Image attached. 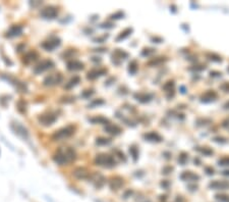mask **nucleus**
<instances>
[{
    "instance_id": "f257e3e1",
    "label": "nucleus",
    "mask_w": 229,
    "mask_h": 202,
    "mask_svg": "<svg viewBox=\"0 0 229 202\" xmlns=\"http://www.w3.org/2000/svg\"><path fill=\"white\" fill-rule=\"evenodd\" d=\"M76 151L71 147H60L56 150V152L53 155V160L57 164L64 165L71 163L76 160Z\"/></svg>"
},
{
    "instance_id": "f03ea898",
    "label": "nucleus",
    "mask_w": 229,
    "mask_h": 202,
    "mask_svg": "<svg viewBox=\"0 0 229 202\" xmlns=\"http://www.w3.org/2000/svg\"><path fill=\"white\" fill-rule=\"evenodd\" d=\"M95 163L97 165H100V167L109 168V167H113L116 162L113 156L109 155V154H106V153H101L96 156Z\"/></svg>"
},
{
    "instance_id": "7ed1b4c3",
    "label": "nucleus",
    "mask_w": 229,
    "mask_h": 202,
    "mask_svg": "<svg viewBox=\"0 0 229 202\" xmlns=\"http://www.w3.org/2000/svg\"><path fill=\"white\" fill-rule=\"evenodd\" d=\"M76 128L73 126H67L60 129V130L56 131L55 133L52 135V139L54 141H62L64 139L69 138L71 136L75 134Z\"/></svg>"
},
{
    "instance_id": "20e7f679",
    "label": "nucleus",
    "mask_w": 229,
    "mask_h": 202,
    "mask_svg": "<svg viewBox=\"0 0 229 202\" xmlns=\"http://www.w3.org/2000/svg\"><path fill=\"white\" fill-rule=\"evenodd\" d=\"M61 81H62V76L60 73H52V75H49L48 77H46L43 84L45 86H54V85L59 84Z\"/></svg>"
},
{
    "instance_id": "39448f33",
    "label": "nucleus",
    "mask_w": 229,
    "mask_h": 202,
    "mask_svg": "<svg viewBox=\"0 0 229 202\" xmlns=\"http://www.w3.org/2000/svg\"><path fill=\"white\" fill-rule=\"evenodd\" d=\"M57 116L52 112H47L44 113L39 117V122L41 123L43 126H51L55 120H56Z\"/></svg>"
},
{
    "instance_id": "423d86ee",
    "label": "nucleus",
    "mask_w": 229,
    "mask_h": 202,
    "mask_svg": "<svg viewBox=\"0 0 229 202\" xmlns=\"http://www.w3.org/2000/svg\"><path fill=\"white\" fill-rule=\"evenodd\" d=\"M57 14H58V9L54 6H46L41 12V16L45 18H54Z\"/></svg>"
},
{
    "instance_id": "0eeeda50",
    "label": "nucleus",
    "mask_w": 229,
    "mask_h": 202,
    "mask_svg": "<svg viewBox=\"0 0 229 202\" xmlns=\"http://www.w3.org/2000/svg\"><path fill=\"white\" fill-rule=\"evenodd\" d=\"M53 65H54V63L51 60H49V59L43 60V61L40 62V63L37 65V67H35L34 72H35V73H41L44 71H46V69L51 68L53 67Z\"/></svg>"
},
{
    "instance_id": "6e6552de",
    "label": "nucleus",
    "mask_w": 229,
    "mask_h": 202,
    "mask_svg": "<svg viewBox=\"0 0 229 202\" xmlns=\"http://www.w3.org/2000/svg\"><path fill=\"white\" fill-rule=\"evenodd\" d=\"M89 179H91V181L95 184L96 187H98V188H100L103 185L105 184V178L103 177L102 175L98 174V172H94V174L90 175V177Z\"/></svg>"
},
{
    "instance_id": "1a4fd4ad",
    "label": "nucleus",
    "mask_w": 229,
    "mask_h": 202,
    "mask_svg": "<svg viewBox=\"0 0 229 202\" xmlns=\"http://www.w3.org/2000/svg\"><path fill=\"white\" fill-rule=\"evenodd\" d=\"M72 172H73V176L77 179H88L91 175L90 171L85 167H77Z\"/></svg>"
},
{
    "instance_id": "9d476101",
    "label": "nucleus",
    "mask_w": 229,
    "mask_h": 202,
    "mask_svg": "<svg viewBox=\"0 0 229 202\" xmlns=\"http://www.w3.org/2000/svg\"><path fill=\"white\" fill-rule=\"evenodd\" d=\"M105 131L108 134H111L114 136L119 135V134H121V132H122L120 127H118L117 124H107L105 126Z\"/></svg>"
},
{
    "instance_id": "9b49d317",
    "label": "nucleus",
    "mask_w": 229,
    "mask_h": 202,
    "mask_svg": "<svg viewBox=\"0 0 229 202\" xmlns=\"http://www.w3.org/2000/svg\"><path fill=\"white\" fill-rule=\"evenodd\" d=\"M110 188L112 190H118L123 186V179L120 177H114L109 182Z\"/></svg>"
},
{
    "instance_id": "f8f14e48",
    "label": "nucleus",
    "mask_w": 229,
    "mask_h": 202,
    "mask_svg": "<svg viewBox=\"0 0 229 202\" xmlns=\"http://www.w3.org/2000/svg\"><path fill=\"white\" fill-rule=\"evenodd\" d=\"M144 138H145L146 141H149V142H161L162 141V137L156 132H149V133H147L144 135Z\"/></svg>"
},
{
    "instance_id": "ddd939ff",
    "label": "nucleus",
    "mask_w": 229,
    "mask_h": 202,
    "mask_svg": "<svg viewBox=\"0 0 229 202\" xmlns=\"http://www.w3.org/2000/svg\"><path fill=\"white\" fill-rule=\"evenodd\" d=\"M216 98H217V93L213 90H209V91L205 92L201 97L203 102H211V101L215 100Z\"/></svg>"
},
{
    "instance_id": "4468645a",
    "label": "nucleus",
    "mask_w": 229,
    "mask_h": 202,
    "mask_svg": "<svg viewBox=\"0 0 229 202\" xmlns=\"http://www.w3.org/2000/svg\"><path fill=\"white\" fill-rule=\"evenodd\" d=\"M60 44V40L57 38H54L53 40H49V41H46L42 44V46L45 49H47L48 51H52V49H54L55 47L58 46Z\"/></svg>"
},
{
    "instance_id": "2eb2a0df",
    "label": "nucleus",
    "mask_w": 229,
    "mask_h": 202,
    "mask_svg": "<svg viewBox=\"0 0 229 202\" xmlns=\"http://www.w3.org/2000/svg\"><path fill=\"white\" fill-rule=\"evenodd\" d=\"M210 188L212 189H220V190H224V189H228L229 188V183L225 182V181H214L212 183H210L209 185Z\"/></svg>"
},
{
    "instance_id": "dca6fc26",
    "label": "nucleus",
    "mask_w": 229,
    "mask_h": 202,
    "mask_svg": "<svg viewBox=\"0 0 229 202\" xmlns=\"http://www.w3.org/2000/svg\"><path fill=\"white\" fill-rule=\"evenodd\" d=\"M67 68L69 71H80L84 68V63L79 60H71L67 62Z\"/></svg>"
},
{
    "instance_id": "f3484780",
    "label": "nucleus",
    "mask_w": 229,
    "mask_h": 202,
    "mask_svg": "<svg viewBox=\"0 0 229 202\" xmlns=\"http://www.w3.org/2000/svg\"><path fill=\"white\" fill-rule=\"evenodd\" d=\"M106 69H92L91 72L88 73V79L90 80H95L97 79L98 77H100L102 75H104V73H106Z\"/></svg>"
},
{
    "instance_id": "a211bd4d",
    "label": "nucleus",
    "mask_w": 229,
    "mask_h": 202,
    "mask_svg": "<svg viewBox=\"0 0 229 202\" xmlns=\"http://www.w3.org/2000/svg\"><path fill=\"white\" fill-rule=\"evenodd\" d=\"M180 178L183 181H198L200 177H199L198 175L194 174V172L191 171H184L183 174L180 176Z\"/></svg>"
},
{
    "instance_id": "6ab92c4d",
    "label": "nucleus",
    "mask_w": 229,
    "mask_h": 202,
    "mask_svg": "<svg viewBox=\"0 0 229 202\" xmlns=\"http://www.w3.org/2000/svg\"><path fill=\"white\" fill-rule=\"evenodd\" d=\"M21 32H23V27H21V26H12V27L9 29V31L7 32V36L8 37L18 36V35H21Z\"/></svg>"
},
{
    "instance_id": "aec40b11",
    "label": "nucleus",
    "mask_w": 229,
    "mask_h": 202,
    "mask_svg": "<svg viewBox=\"0 0 229 202\" xmlns=\"http://www.w3.org/2000/svg\"><path fill=\"white\" fill-rule=\"evenodd\" d=\"M135 97L138 101L142 102V103H146V102H149L151 100V96L150 94H147V93H136L135 94Z\"/></svg>"
},
{
    "instance_id": "412c9836",
    "label": "nucleus",
    "mask_w": 229,
    "mask_h": 202,
    "mask_svg": "<svg viewBox=\"0 0 229 202\" xmlns=\"http://www.w3.org/2000/svg\"><path fill=\"white\" fill-rule=\"evenodd\" d=\"M37 57H38V54L34 52V51H32V52H29L24 57V62H25V63H30V62H32V61H35L37 59Z\"/></svg>"
},
{
    "instance_id": "4be33fe9",
    "label": "nucleus",
    "mask_w": 229,
    "mask_h": 202,
    "mask_svg": "<svg viewBox=\"0 0 229 202\" xmlns=\"http://www.w3.org/2000/svg\"><path fill=\"white\" fill-rule=\"evenodd\" d=\"M80 77H77V76H76V77H73V78L69 81L68 83H66V85L64 86V88L65 89H71L72 87H75V86H76L77 84L80 83Z\"/></svg>"
},
{
    "instance_id": "5701e85b",
    "label": "nucleus",
    "mask_w": 229,
    "mask_h": 202,
    "mask_svg": "<svg viewBox=\"0 0 229 202\" xmlns=\"http://www.w3.org/2000/svg\"><path fill=\"white\" fill-rule=\"evenodd\" d=\"M127 53L126 52H124V51H122V50H120V49H116L115 50V52L113 53V58L115 57V59H120V60H122V59H124L125 57H127Z\"/></svg>"
},
{
    "instance_id": "b1692460",
    "label": "nucleus",
    "mask_w": 229,
    "mask_h": 202,
    "mask_svg": "<svg viewBox=\"0 0 229 202\" xmlns=\"http://www.w3.org/2000/svg\"><path fill=\"white\" fill-rule=\"evenodd\" d=\"M132 33V29L131 28H127V29H125L124 31H122L120 33L119 35H118V37L116 38V40L117 41H120V40H123V39H125L126 38V37H128L129 35H131Z\"/></svg>"
},
{
    "instance_id": "393cba45",
    "label": "nucleus",
    "mask_w": 229,
    "mask_h": 202,
    "mask_svg": "<svg viewBox=\"0 0 229 202\" xmlns=\"http://www.w3.org/2000/svg\"><path fill=\"white\" fill-rule=\"evenodd\" d=\"M163 89L167 92V93L168 92L174 93V82H173V81H168V82L163 86Z\"/></svg>"
},
{
    "instance_id": "a878e982",
    "label": "nucleus",
    "mask_w": 229,
    "mask_h": 202,
    "mask_svg": "<svg viewBox=\"0 0 229 202\" xmlns=\"http://www.w3.org/2000/svg\"><path fill=\"white\" fill-rule=\"evenodd\" d=\"M128 71L131 73H135L136 71H138V62H136L135 60H132L131 63H129L128 65Z\"/></svg>"
},
{
    "instance_id": "bb28decb",
    "label": "nucleus",
    "mask_w": 229,
    "mask_h": 202,
    "mask_svg": "<svg viewBox=\"0 0 229 202\" xmlns=\"http://www.w3.org/2000/svg\"><path fill=\"white\" fill-rule=\"evenodd\" d=\"M91 122H93L94 124H97V123H99V124H106V123H108V120L105 119V117L99 116V117H95V119H91Z\"/></svg>"
},
{
    "instance_id": "cd10ccee",
    "label": "nucleus",
    "mask_w": 229,
    "mask_h": 202,
    "mask_svg": "<svg viewBox=\"0 0 229 202\" xmlns=\"http://www.w3.org/2000/svg\"><path fill=\"white\" fill-rule=\"evenodd\" d=\"M110 142H111V140H110V139L103 138V137L98 138L97 141H96V143H97L98 145H107V144H109Z\"/></svg>"
},
{
    "instance_id": "c85d7f7f",
    "label": "nucleus",
    "mask_w": 229,
    "mask_h": 202,
    "mask_svg": "<svg viewBox=\"0 0 229 202\" xmlns=\"http://www.w3.org/2000/svg\"><path fill=\"white\" fill-rule=\"evenodd\" d=\"M188 159V154L185 153V152H182L181 154H180V156L178 157V161L180 163H181L182 165H184V163L186 162V160Z\"/></svg>"
},
{
    "instance_id": "c756f323",
    "label": "nucleus",
    "mask_w": 229,
    "mask_h": 202,
    "mask_svg": "<svg viewBox=\"0 0 229 202\" xmlns=\"http://www.w3.org/2000/svg\"><path fill=\"white\" fill-rule=\"evenodd\" d=\"M129 152L131 153V155H132V157H134V159L136 160V158H138V156H139L138 149H136L135 146H132V147H131V149H129Z\"/></svg>"
},
{
    "instance_id": "7c9ffc66",
    "label": "nucleus",
    "mask_w": 229,
    "mask_h": 202,
    "mask_svg": "<svg viewBox=\"0 0 229 202\" xmlns=\"http://www.w3.org/2000/svg\"><path fill=\"white\" fill-rule=\"evenodd\" d=\"M199 150H200V151L203 154H204V155H207V156H209V155H211V154H213V150L208 148V147H204L203 149H199Z\"/></svg>"
},
{
    "instance_id": "2f4dec72",
    "label": "nucleus",
    "mask_w": 229,
    "mask_h": 202,
    "mask_svg": "<svg viewBox=\"0 0 229 202\" xmlns=\"http://www.w3.org/2000/svg\"><path fill=\"white\" fill-rule=\"evenodd\" d=\"M218 163H219V165H222V167L229 165V157H222L221 159L218 160Z\"/></svg>"
},
{
    "instance_id": "473e14b6",
    "label": "nucleus",
    "mask_w": 229,
    "mask_h": 202,
    "mask_svg": "<svg viewBox=\"0 0 229 202\" xmlns=\"http://www.w3.org/2000/svg\"><path fill=\"white\" fill-rule=\"evenodd\" d=\"M208 55V57H210V59L211 60H214V61H221L222 59H221V57L220 56H218V55H216V54H212V53H210V54H207Z\"/></svg>"
},
{
    "instance_id": "72a5a7b5",
    "label": "nucleus",
    "mask_w": 229,
    "mask_h": 202,
    "mask_svg": "<svg viewBox=\"0 0 229 202\" xmlns=\"http://www.w3.org/2000/svg\"><path fill=\"white\" fill-rule=\"evenodd\" d=\"M216 198L221 202H228L229 201V196H227V195H216Z\"/></svg>"
},
{
    "instance_id": "f704fd0d",
    "label": "nucleus",
    "mask_w": 229,
    "mask_h": 202,
    "mask_svg": "<svg viewBox=\"0 0 229 202\" xmlns=\"http://www.w3.org/2000/svg\"><path fill=\"white\" fill-rule=\"evenodd\" d=\"M159 58H160V57H159ZM159 58H157L156 60L150 61V62H149V64H150V65H152V64H157V63H160V62L163 61V59H159Z\"/></svg>"
},
{
    "instance_id": "c9c22d12",
    "label": "nucleus",
    "mask_w": 229,
    "mask_h": 202,
    "mask_svg": "<svg viewBox=\"0 0 229 202\" xmlns=\"http://www.w3.org/2000/svg\"><path fill=\"white\" fill-rule=\"evenodd\" d=\"M123 16V13L122 12H117L115 14H113L112 16V18H120Z\"/></svg>"
},
{
    "instance_id": "e433bc0d",
    "label": "nucleus",
    "mask_w": 229,
    "mask_h": 202,
    "mask_svg": "<svg viewBox=\"0 0 229 202\" xmlns=\"http://www.w3.org/2000/svg\"><path fill=\"white\" fill-rule=\"evenodd\" d=\"M205 170H206L207 174H208V175H213V172H214V170H213L212 167H206Z\"/></svg>"
},
{
    "instance_id": "4c0bfd02",
    "label": "nucleus",
    "mask_w": 229,
    "mask_h": 202,
    "mask_svg": "<svg viewBox=\"0 0 229 202\" xmlns=\"http://www.w3.org/2000/svg\"><path fill=\"white\" fill-rule=\"evenodd\" d=\"M221 88H222V89H224L226 92H228V90H229V84H228V83L224 84V85L221 86Z\"/></svg>"
},
{
    "instance_id": "58836bf2",
    "label": "nucleus",
    "mask_w": 229,
    "mask_h": 202,
    "mask_svg": "<svg viewBox=\"0 0 229 202\" xmlns=\"http://www.w3.org/2000/svg\"><path fill=\"white\" fill-rule=\"evenodd\" d=\"M225 108H227V109H229V102H227L226 104H225Z\"/></svg>"
},
{
    "instance_id": "ea45409f",
    "label": "nucleus",
    "mask_w": 229,
    "mask_h": 202,
    "mask_svg": "<svg viewBox=\"0 0 229 202\" xmlns=\"http://www.w3.org/2000/svg\"><path fill=\"white\" fill-rule=\"evenodd\" d=\"M223 174H224V175H229V171H224Z\"/></svg>"
}]
</instances>
